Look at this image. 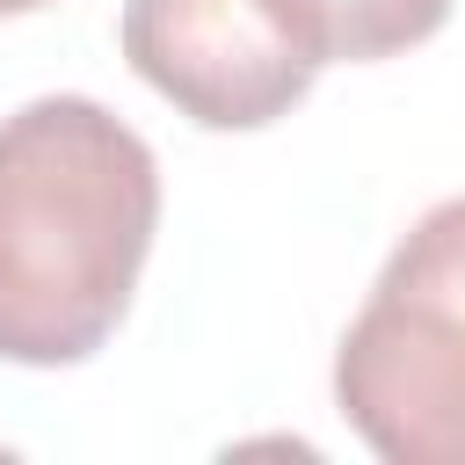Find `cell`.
I'll return each instance as SVG.
<instances>
[{
  "label": "cell",
  "instance_id": "6da1fadb",
  "mask_svg": "<svg viewBox=\"0 0 465 465\" xmlns=\"http://www.w3.org/2000/svg\"><path fill=\"white\" fill-rule=\"evenodd\" d=\"M160 225L153 145L87 94L0 116V356L87 363L131 312Z\"/></svg>",
  "mask_w": 465,
  "mask_h": 465
},
{
  "label": "cell",
  "instance_id": "7a4b0ae2",
  "mask_svg": "<svg viewBox=\"0 0 465 465\" xmlns=\"http://www.w3.org/2000/svg\"><path fill=\"white\" fill-rule=\"evenodd\" d=\"M334 407L385 465H465V196L385 254L334 349Z\"/></svg>",
  "mask_w": 465,
  "mask_h": 465
},
{
  "label": "cell",
  "instance_id": "3957f363",
  "mask_svg": "<svg viewBox=\"0 0 465 465\" xmlns=\"http://www.w3.org/2000/svg\"><path fill=\"white\" fill-rule=\"evenodd\" d=\"M124 58L203 131H262L312 87V58L262 0H124Z\"/></svg>",
  "mask_w": 465,
  "mask_h": 465
},
{
  "label": "cell",
  "instance_id": "277c9868",
  "mask_svg": "<svg viewBox=\"0 0 465 465\" xmlns=\"http://www.w3.org/2000/svg\"><path fill=\"white\" fill-rule=\"evenodd\" d=\"M312 65H371L443 29L450 0H262Z\"/></svg>",
  "mask_w": 465,
  "mask_h": 465
},
{
  "label": "cell",
  "instance_id": "5b68a950",
  "mask_svg": "<svg viewBox=\"0 0 465 465\" xmlns=\"http://www.w3.org/2000/svg\"><path fill=\"white\" fill-rule=\"evenodd\" d=\"M36 7H51V0H0V15H36Z\"/></svg>",
  "mask_w": 465,
  "mask_h": 465
}]
</instances>
